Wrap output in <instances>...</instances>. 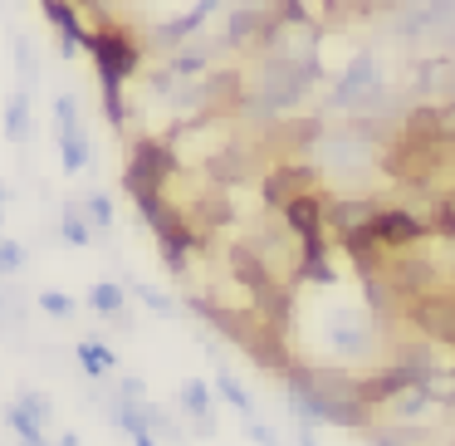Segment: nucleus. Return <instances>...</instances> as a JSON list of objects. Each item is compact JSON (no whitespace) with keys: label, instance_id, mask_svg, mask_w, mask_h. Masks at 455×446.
<instances>
[{"label":"nucleus","instance_id":"nucleus-1","mask_svg":"<svg viewBox=\"0 0 455 446\" xmlns=\"http://www.w3.org/2000/svg\"><path fill=\"white\" fill-rule=\"evenodd\" d=\"M177 177V152L157 138H142L132 148L128 167H123V187L128 197H148V191H167V182Z\"/></svg>","mask_w":455,"mask_h":446},{"label":"nucleus","instance_id":"nucleus-2","mask_svg":"<svg viewBox=\"0 0 455 446\" xmlns=\"http://www.w3.org/2000/svg\"><path fill=\"white\" fill-rule=\"evenodd\" d=\"M89 54H93V64H99V79H103L108 93H118L123 84L138 74V60H142L138 40L123 35V30H93L89 35Z\"/></svg>","mask_w":455,"mask_h":446},{"label":"nucleus","instance_id":"nucleus-3","mask_svg":"<svg viewBox=\"0 0 455 446\" xmlns=\"http://www.w3.org/2000/svg\"><path fill=\"white\" fill-rule=\"evenodd\" d=\"M54 138H60V167L69 172V177L89 167V133H84L79 99H74V93H60V99H54Z\"/></svg>","mask_w":455,"mask_h":446},{"label":"nucleus","instance_id":"nucleus-4","mask_svg":"<svg viewBox=\"0 0 455 446\" xmlns=\"http://www.w3.org/2000/svg\"><path fill=\"white\" fill-rule=\"evenodd\" d=\"M40 5H44V15H50V25L60 30V54L64 60H74L79 50H89L93 30L79 20V5H74V0H40Z\"/></svg>","mask_w":455,"mask_h":446},{"label":"nucleus","instance_id":"nucleus-5","mask_svg":"<svg viewBox=\"0 0 455 446\" xmlns=\"http://www.w3.org/2000/svg\"><path fill=\"white\" fill-rule=\"evenodd\" d=\"M89 309L99 319H108V324H123V328L132 324V319H128V289L113 285V280H103V285L89 289Z\"/></svg>","mask_w":455,"mask_h":446},{"label":"nucleus","instance_id":"nucleus-6","mask_svg":"<svg viewBox=\"0 0 455 446\" xmlns=\"http://www.w3.org/2000/svg\"><path fill=\"white\" fill-rule=\"evenodd\" d=\"M99 236H103V231L89 221V211H84L79 201H64V216H60V240H64V246H79L84 250V246H93Z\"/></svg>","mask_w":455,"mask_h":446},{"label":"nucleus","instance_id":"nucleus-7","mask_svg":"<svg viewBox=\"0 0 455 446\" xmlns=\"http://www.w3.org/2000/svg\"><path fill=\"white\" fill-rule=\"evenodd\" d=\"M30 133H35V123H30V89H15L11 99H5V138H11L15 148H25Z\"/></svg>","mask_w":455,"mask_h":446},{"label":"nucleus","instance_id":"nucleus-8","mask_svg":"<svg viewBox=\"0 0 455 446\" xmlns=\"http://www.w3.org/2000/svg\"><path fill=\"white\" fill-rule=\"evenodd\" d=\"M5 422H11V432H15V436H20V442H25V446H44V442H50V426H44V422H40V417H35V412H30V407H25V402H20V397H15V402H11V407H5Z\"/></svg>","mask_w":455,"mask_h":446},{"label":"nucleus","instance_id":"nucleus-9","mask_svg":"<svg viewBox=\"0 0 455 446\" xmlns=\"http://www.w3.org/2000/svg\"><path fill=\"white\" fill-rule=\"evenodd\" d=\"M74 363H79L89 377H108V373H118V353H113L108 344H93V338H84V344L74 348Z\"/></svg>","mask_w":455,"mask_h":446},{"label":"nucleus","instance_id":"nucleus-10","mask_svg":"<svg viewBox=\"0 0 455 446\" xmlns=\"http://www.w3.org/2000/svg\"><path fill=\"white\" fill-rule=\"evenodd\" d=\"M30 304H35V299L25 295V289H15L11 275H0V319H5V324L20 328L25 319H30Z\"/></svg>","mask_w":455,"mask_h":446},{"label":"nucleus","instance_id":"nucleus-11","mask_svg":"<svg viewBox=\"0 0 455 446\" xmlns=\"http://www.w3.org/2000/svg\"><path fill=\"white\" fill-rule=\"evenodd\" d=\"M79 207L89 211V221L99 231H113V221H118V211H113V197L108 191H89V197H79Z\"/></svg>","mask_w":455,"mask_h":446},{"label":"nucleus","instance_id":"nucleus-12","mask_svg":"<svg viewBox=\"0 0 455 446\" xmlns=\"http://www.w3.org/2000/svg\"><path fill=\"white\" fill-rule=\"evenodd\" d=\"M35 304H40V314H50V319H74V314H79V299L64 295V289H40Z\"/></svg>","mask_w":455,"mask_h":446},{"label":"nucleus","instance_id":"nucleus-13","mask_svg":"<svg viewBox=\"0 0 455 446\" xmlns=\"http://www.w3.org/2000/svg\"><path fill=\"white\" fill-rule=\"evenodd\" d=\"M25 265H30V250H25L20 240H5V236H0V275H20Z\"/></svg>","mask_w":455,"mask_h":446},{"label":"nucleus","instance_id":"nucleus-14","mask_svg":"<svg viewBox=\"0 0 455 446\" xmlns=\"http://www.w3.org/2000/svg\"><path fill=\"white\" fill-rule=\"evenodd\" d=\"M181 407H187V412H196V417H206V412H211L206 383H187V387H181Z\"/></svg>","mask_w":455,"mask_h":446},{"label":"nucleus","instance_id":"nucleus-15","mask_svg":"<svg viewBox=\"0 0 455 446\" xmlns=\"http://www.w3.org/2000/svg\"><path fill=\"white\" fill-rule=\"evenodd\" d=\"M20 402H25V407H30V412H35V417H40V422H44V426H50V422H54V402H50V397H44V393H35V387H20Z\"/></svg>","mask_w":455,"mask_h":446},{"label":"nucleus","instance_id":"nucleus-16","mask_svg":"<svg viewBox=\"0 0 455 446\" xmlns=\"http://www.w3.org/2000/svg\"><path fill=\"white\" fill-rule=\"evenodd\" d=\"M15 64H20V79H25V89H30V84L40 79V69H35V50H30V40H15Z\"/></svg>","mask_w":455,"mask_h":446},{"label":"nucleus","instance_id":"nucleus-17","mask_svg":"<svg viewBox=\"0 0 455 446\" xmlns=\"http://www.w3.org/2000/svg\"><path fill=\"white\" fill-rule=\"evenodd\" d=\"M138 299H142V304H148V309H157V314H172V309H177V304H172L167 295H157V289H152V285H138Z\"/></svg>","mask_w":455,"mask_h":446},{"label":"nucleus","instance_id":"nucleus-18","mask_svg":"<svg viewBox=\"0 0 455 446\" xmlns=\"http://www.w3.org/2000/svg\"><path fill=\"white\" fill-rule=\"evenodd\" d=\"M118 397H128V402H148V387H142L138 377H118Z\"/></svg>","mask_w":455,"mask_h":446},{"label":"nucleus","instance_id":"nucleus-19","mask_svg":"<svg viewBox=\"0 0 455 446\" xmlns=\"http://www.w3.org/2000/svg\"><path fill=\"white\" fill-rule=\"evenodd\" d=\"M220 397H226V402H235V407H240V412H245V407H250V397H245V393H240V387H235V383H230V377H220Z\"/></svg>","mask_w":455,"mask_h":446},{"label":"nucleus","instance_id":"nucleus-20","mask_svg":"<svg viewBox=\"0 0 455 446\" xmlns=\"http://www.w3.org/2000/svg\"><path fill=\"white\" fill-rule=\"evenodd\" d=\"M0 201H11V187H5V182H0Z\"/></svg>","mask_w":455,"mask_h":446}]
</instances>
